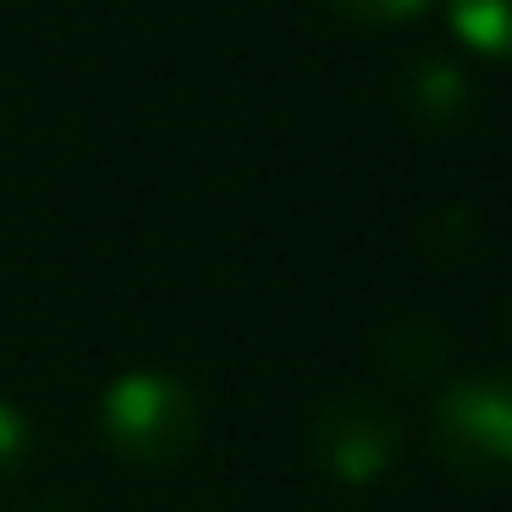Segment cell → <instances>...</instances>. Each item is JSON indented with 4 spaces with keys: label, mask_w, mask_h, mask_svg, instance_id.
<instances>
[{
    "label": "cell",
    "mask_w": 512,
    "mask_h": 512,
    "mask_svg": "<svg viewBox=\"0 0 512 512\" xmlns=\"http://www.w3.org/2000/svg\"><path fill=\"white\" fill-rule=\"evenodd\" d=\"M100 435L138 468H166L199 441V397L171 369H127L100 397Z\"/></svg>",
    "instance_id": "obj_1"
},
{
    "label": "cell",
    "mask_w": 512,
    "mask_h": 512,
    "mask_svg": "<svg viewBox=\"0 0 512 512\" xmlns=\"http://www.w3.org/2000/svg\"><path fill=\"white\" fill-rule=\"evenodd\" d=\"M430 441L463 479H512V369L463 375L435 397Z\"/></svg>",
    "instance_id": "obj_2"
},
{
    "label": "cell",
    "mask_w": 512,
    "mask_h": 512,
    "mask_svg": "<svg viewBox=\"0 0 512 512\" xmlns=\"http://www.w3.org/2000/svg\"><path fill=\"white\" fill-rule=\"evenodd\" d=\"M309 446H314V463L331 479H342V485H369V479H380L397 463L402 424L380 397H358L353 391V397H331L320 408Z\"/></svg>",
    "instance_id": "obj_3"
},
{
    "label": "cell",
    "mask_w": 512,
    "mask_h": 512,
    "mask_svg": "<svg viewBox=\"0 0 512 512\" xmlns=\"http://www.w3.org/2000/svg\"><path fill=\"white\" fill-rule=\"evenodd\" d=\"M457 39L490 61H512V0H446Z\"/></svg>",
    "instance_id": "obj_4"
},
{
    "label": "cell",
    "mask_w": 512,
    "mask_h": 512,
    "mask_svg": "<svg viewBox=\"0 0 512 512\" xmlns=\"http://www.w3.org/2000/svg\"><path fill=\"white\" fill-rule=\"evenodd\" d=\"M413 100H419V111H430L435 122H441L446 111L463 105V78H457L452 67H419V78H413Z\"/></svg>",
    "instance_id": "obj_5"
},
{
    "label": "cell",
    "mask_w": 512,
    "mask_h": 512,
    "mask_svg": "<svg viewBox=\"0 0 512 512\" xmlns=\"http://www.w3.org/2000/svg\"><path fill=\"white\" fill-rule=\"evenodd\" d=\"M342 17L353 23H369V28H391V23H413V17L430 6V0H331Z\"/></svg>",
    "instance_id": "obj_6"
},
{
    "label": "cell",
    "mask_w": 512,
    "mask_h": 512,
    "mask_svg": "<svg viewBox=\"0 0 512 512\" xmlns=\"http://www.w3.org/2000/svg\"><path fill=\"white\" fill-rule=\"evenodd\" d=\"M34 452V424L17 402H0V474H12V468L28 463Z\"/></svg>",
    "instance_id": "obj_7"
},
{
    "label": "cell",
    "mask_w": 512,
    "mask_h": 512,
    "mask_svg": "<svg viewBox=\"0 0 512 512\" xmlns=\"http://www.w3.org/2000/svg\"><path fill=\"white\" fill-rule=\"evenodd\" d=\"M34 512H67V507H56V501H45V507H34Z\"/></svg>",
    "instance_id": "obj_8"
},
{
    "label": "cell",
    "mask_w": 512,
    "mask_h": 512,
    "mask_svg": "<svg viewBox=\"0 0 512 512\" xmlns=\"http://www.w3.org/2000/svg\"><path fill=\"white\" fill-rule=\"evenodd\" d=\"M507 325H512V309H507Z\"/></svg>",
    "instance_id": "obj_9"
}]
</instances>
